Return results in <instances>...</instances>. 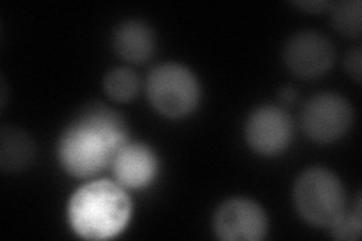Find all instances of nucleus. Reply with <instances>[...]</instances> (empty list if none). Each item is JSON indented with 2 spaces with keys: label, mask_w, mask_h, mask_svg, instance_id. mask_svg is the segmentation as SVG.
Masks as SVG:
<instances>
[{
  "label": "nucleus",
  "mask_w": 362,
  "mask_h": 241,
  "mask_svg": "<svg viewBox=\"0 0 362 241\" xmlns=\"http://www.w3.org/2000/svg\"><path fill=\"white\" fill-rule=\"evenodd\" d=\"M129 142L122 117L105 105H90L77 114L61 134L58 158L74 178H90L112 166L119 149Z\"/></svg>",
  "instance_id": "obj_1"
},
{
  "label": "nucleus",
  "mask_w": 362,
  "mask_h": 241,
  "mask_svg": "<svg viewBox=\"0 0 362 241\" xmlns=\"http://www.w3.org/2000/svg\"><path fill=\"white\" fill-rule=\"evenodd\" d=\"M133 204L115 181L95 180L78 187L68 202L66 216L76 235L103 241L119 235L132 219Z\"/></svg>",
  "instance_id": "obj_2"
},
{
  "label": "nucleus",
  "mask_w": 362,
  "mask_h": 241,
  "mask_svg": "<svg viewBox=\"0 0 362 241\" xmlns=\"http://www.w3.org/2000/svg\"><path fill=\"white\" fill-rule=\"evenodd\" d=\"M293 202L305 222L319 228H331L346 213L341 181L325 167L302 172L293 186Z\"/></svg>",
  "instance_id": "obj_3"
},
{
  "label": "nucleus",
  "mask_w": 362,
  "mask_h": 241,
  "mask_svg": "<svg viewBox=\"0 0 362 241\" xmlns=\"http://www.w3.org/2000/svg\"><path fill=\"white\" fill-rule=\"evenodd\" d=\"M145 88L153 109L168 119L189 117L201 100L197 76L185 65L174 62L162 64L151 70Z\"/></svg>",
  "instance_id": "obj_4"
},
{
  "label": "nucleus",
  "mask_w": 362,
  "mask_h": 241,
  "mask_svg": "<svg viewBox=\"0 0 362 241\" xmlns=\"http://www.w3.org/2000/svg\"><path fill=\"white\" fill-rule=\"evenodd\" d=\"M354 122V109L338 94H317L302 110V129L315 143H332L349 131Z\"/></svg>",
  "instance_id": "obj_5"
},
{
  "label": "nucleus",
  "mask_w": 362,
  "mask_h": 241,
  "mask_svg": "<svg viewBox=\"0 0 362 241\" xmlns=\"http://www.w3.org/2000/svg\"><path fill=\"white\" fill-rule=\"evenodd\" d=\"M267 214L255 201L231 198L219 205L213 231L223 241H259L267 234Z\"/></svg>",
  "instance_id": "obj_6"
},
{
  "label": "nucleus",
  "mask_w": 362,
  "mask_h": 241,
  "mask_svg": "<svg viewBox=\"0 0 362 241\" xmlns=\"http://www.w3.org/2000/svg\"><path fill=\"white\" fill-rule=\"evenodd\" d=\"M282 59L299 78H317L331 70L335 61L332 42L319 32L303 30L294 33L284 45Z\"/></svg>",
  "instance_id": "obj_7"
},
{
  "label": "nucleus",
  "mask_w": 362,
  "mask_h": 241,
  "mask_svg": "<svg viewBox=\"0 0 362 241\" xmlns=\"http://www.w3.org/2000/svg\"><path fill=\"white\" fill-rule=\"evenodd\" d=\"M245 139L259 155L272 157L284 153L293 139L291 117L276 106L258 107L246 119Z\"/></svg>",
  "instance_id": "obj_8"
},
{
  "label": "nucleus",
  "mask_w": 362,
  "mask_h": 241,
  "mask_svg": "<svg viewBox=\"0 0 362 241\" xmlns=\"http://www.w3.org/2000/svg\"><path fill=\"white\" fill-rule=\"evenodd\" d=\"M112 170L124 189H144L156 180L158 160L148 145L129 141L113 158Z\"/></svg>",
  "instance_id": "obj_9"
},
{
  "label": "nucleus",
  "mask_w": 362,
  "mask_h": 241,
  "mask_svg": "<svg viewBox=\"0 0 362 241\" xmlns=\"http://www.w3.org/2000/svg\"><path fill=\"white\" fill-rule=\"evenodd\" d=\"M113 50L129 64H144L151 59L156 50V33L141 20H126L113 30Z\"/></svg>",
  "instance_id": "obj_10"
},
{
  "label": "nucleus",
  "mask_w": 362,
  "mask_h": 241,
  "mask_svg": "<svg viewBox=\"0 0 362 241\" xmlns=\"http://www.w3.org/2000/svg\"><path fill=\"white\" fill-rule=\"evenodd\" d=\"M37 148L32 137L17 129L5 127L0 136V167L16 174L28 169L35 160Z\"/></svg>",
  "instance_id": "obj_11"
},
{
  "label": "nucleus",
  "mask_w": 362,
  "mask_h": 241,
  "mask_svg": "<svg viewBox=\"0 0 362 241\" xmlns=\"http://www.w3.org/2000/svg\"><path fill=\"white\" fill-rule=\"evenodd\" d=\"M141 82L130 68L117 66L106 73L103 78L105 94L117 102L132 101L139 93Z\"/></svg>",
  "instance_id": "obj_12"
},
{
  "label": "nucleus",
  "mask_w": 362,
  "mask_h": 241,
  "mask_svg": "<svg viewBox=\"0 0 362 241\" xmlns=\"http://www.w3.org/2000/svg\"><path fill=\"white\" fill-rule=\"evenodd\" d=\"M332 25L344 37L358 38L362 32L361 2L350 0V2L334 4L332 9Z\"/></svg>",
  "instance_id": "obj_13"
},
{
  "label": "nucleus",
  "mask_w": 362,
  "mask_h": 241,
  "mask_svg": "<svg viewBox=\"0 0 362 241\" xmlns=\"http://www.w3.org/2000/svg\"><path fill=\"white\" fill-rule=\"evenodd\" d=\"M329 229H331V234L335 240L356 241L361 238L362 213H361V198L359 196L355 204V210L346 211Z\"/></svg>",
  "instance_id": "obj_14"
},
{
  "label": "nucleus",
  "mask_w": 362,
  "mask_h": 241,
  "mask_svg": "<svg viewBox=\"0 0 362 241\" xmlns=\"http://www.w3.org/2000/svg\"><path fill=\"white\" fill-rule=\"evenodd\" d=\"M346 70L347 73L354 77L355 82H361V71H362V66H361V49H355L352 52H349L346 56Z\"/></svg>",
  "instance_id": "obj_15"
},
{
  "label": "nucleus",
  "mask_w": 362,
  "mask_h": 241,
  "mask_svg": "<svg viewBox=\"0 0 362 241\" xmlns=\"http://www.w3.org/2000/svg\"><path fill=\"white\" fill-rule=\"evenodd\" d=\"M294 5L300 6L302 9H307L308 13H322V11H331L334 4L332 2H320V0H315V2H296Z\"/></svg>",
  "instance_id": "obj_16"
},
{
  "label": "nucleus",
  "mask_w": 362,
  "mask_h": 241,
  "mask_svg": "<svg viewBox=\"0 0 362 241\" xmlns=\"http://www.w3.org/2000/svg\"><path fill=\"white\" fill-rule=\"evenodd\" d=\"M279 98L287 102V105H291V102L298 98V93L293 88H282L279 93Z\"/></svg>",
  "instance_id": "obj_17"
}]
</instances>
